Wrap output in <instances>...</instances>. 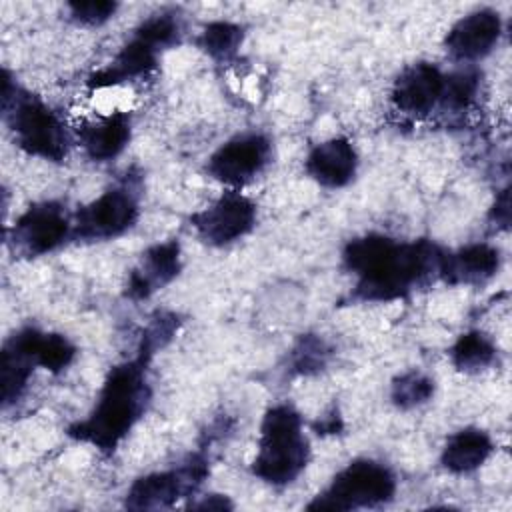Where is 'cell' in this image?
<instances>
[{"label": "cell", "instance_id": "1", "mask_svg": "<svg viewBox=\"0 0 512 512\" xmlns=\"http://www.w3.org/2000/svg\"><path fill=\"white\" fill-rule=\"evenodd\" d=\"M148 388L142 360L112 368L92 414L78 422L70 434L100 450H114L144 412Z\"/></svg>", "mask_w": 512, "mask_h": 512}, {"label": "cell", "instance_id": "2", "mask_svg": "<svg viewBox=\"0 0 512 512\" xmlns=\"http://www.w3.org/2000/svg\"><path fill=\"white\" fill-rule=\"evenodd\" d=\"M308 462V442L298 412L288 404L270 408L262 420L254 474L268 484L292 482Z\"/></svg>", "mask_w": 512, "mask_h": 512}, {"label": "cell", "instance_id": "3", "mask_svg": "<svg viewBox=\"0 0 512 512\" xmlns=\"http://www.w3.org/2000/svg\"><path fill=\"white\" fill-rule=\"evenodd\" d=\"M396 492L392 472L374 460L350 462L308 508L356 510L388 502Z\"/></svg>", "mask_w": 512, "mask_h": 512}, {"label": "cell", "instance_id": "4", "mask_svg": "<svg viewBox=\"0 0 512 512\" xmlns=\"http://www.w3.org/2000/svg\"><path fill=\"white\" fill-rule=\"evenodd\" d=\"M10 100L12 112L6 114L18 144L34 156L60 162L68 150V136L60 118L34 96L2 94L4 104Z\"/></svg>", "mask_w": 512, "mask_h": 512}, {"label": "cell", "instance_id": "5", "mask_svg": "<svg viewBox=\"0 0 512 512\" xmlns=\"http://www.w3.org/2000/svg\"><path fill=\"white\" fill-rule=\"evenodd\" d=\"M270 162V142L262 134H242L222 144L208 160V172L224 184H244Z\"/></svg>", "mask_w": 512, "mask_h": 512}, {"label": "cell", "instance_id": "6", "mask_svg": "<svg viewBox=\"0 0 512 512\" xmlns=\"http://www.w3.org/2000/svg\"><path fill=\"white\" fill-rule=\"evenodd\" d=\"M136 218V198L124 188H114L80 208L76 216V234L86 240L114 238L126 232Z\"/></svg>", "mask_w": 512, "mask_h": 512}, {"label": "cell", "instance_id": "7", "mask_svg": "<svg viewBox=\"0 0 512 512\" xmlns=\"http://www.w3.org/2000/svg\"><path fill=\"white\" fill-rule=\"evenodd\" d=\"M256 220L254 204L240 192H226L214 204L192 216L198 234L210 244H228L252 230Z\"/></svg>", "mask_w": 512, "mask_h": 512}, {"label": "cell", "instance_id": "8", "mask_svg": "<svg viewBox=\"0 0 512 512\" xmlns=\"http://www.w3.org/2000/svg\"><path fill=\"white\" fill-rule=\"evenodd\" d=\"M70 232V222L64 210L54 202H42L30 206L16 222L12 230L14 246L28 254L40 256L58 248Z\"/></svg>", "mask_w": 512, "mask_h": 512}, {"label": "cell", "instance_id": "9", "mask_svg": "<svg viewBox=\"0 0 512 512\" xmlns=\"http://www.w3.org/2000/svg\"><path fill=\"white\" fill-rule=\"evenodd\" d=\"M204 476L198 462H190L180 470L154 472L144 478H138L126 496L128 508H164L176 502L180 496H186Z\"/></svg>", "mask_w": 512, "mask_h": 512}, {"label": "cell", "instance_id": "10", "mask_svg": "<svg viewBox=\"0 0 512 512\" xmlns=\"http://www.w3.org/2000/svg\"><path fill=\"white\" fill-rule=\"evenodd\" d=\"M502 34V22L494 10H476L460 18L446 36V50L456 60H478L486 56Z\"/></svg>", "mask_w": 512, "mask_h": 512}, {"label": "cell", "instance_id": "11", "mask_svg": "<svg viewBox=\"0 0 512 512\" xmlns=\"http://www.w3.org/2000/svg\"><path fill=\"white\" fill-rule=\"evenodd\" d=\"M444 74L434 64H412L406 68L392 88L394 104L408 114H426L442 98Z\"/></svg>", "mask_w": 512, "mask_h": 512}, {"label": "cell", "instance_id": "12", "mask_svg": "<svg viewBox=\"0 0 512 512\" xmlns=\"http://www.w3.org/2000/svg\"><path fill=\"white\" fill-rule=\"evenodd\" d=\"M356 164V150L346 138L316 144L306 158L308 174L326 188L346 186L356 174Z\"/></svg>", "mask_w": 512, "mask_h": 512}, {"label": "cell", "instance_id": "13", "mask_svg": "<svg viewBox=\"0 0 512 512\" xmlns=\"http://www.w3.org/2000/svg\"><path fill=\"white\" fill-rule=\"evenodd\" d=\"M500 254L488 244H468L454 254H444L440 276L450 284H478L496 274Z\"/></svg>", "mask_w": 512, "mask_h": 512}, {"label": "cell", "instance_id": "14", "mask_svg": "<svg viewBox=\"0 0 512 512\" xmlns=\"http://www.w3.org/2000/svg\"><path fill=\"white\" fill-rule=\"evenodd\" d=\"M180 270V248L176 242H164L152 246L138 270L130 276L128 292L134 298H146L156 288L170 282Z\"/></svg>", "mask_w": 512, "mask_h": 512}, {"label": "cell", "instance_id": "15", "mask_svg": "<svg viewBox=\"0 0 512 512\" xmlns=\"http://www.w3.org/2000/svg\"><path fill=\"white\" fill-rule=\"evenodd\" d=\"M80 138L92 160H110L118 156L130 140V118L124 112H114L82 128Z\"/></svg>", "mask_w": 512, "mask_h": 512}, {"label": "cell", "instance_id": "16", "mask_svg": "<svg viewBox=\"0 0 512 512\" xmlns=\"http://www.w3.org/2000/svg\"><path fill=\"white\" fill-rule=\"evenodd\" d=\"M490 454V436L478 428H464L448 438L442 450V464L454 474H466L480 468Z\"/></svg>", "mask_w": 512, "mask_h": 512}, {"label": "cell", "instance_id": "17", "mask_svg": "<svg viewBox=\"0 0 512 512\" xmlns=\"http://www.w3.org/2000/svg\"><path fill=\"white\" fill-rule=\"evenodd\" d=\"M156 52L158 50H154L150 44H146L144 40L134 36V40H130L122 48V52L116 56V60L108 68H104L92 76V84L96 88H100V86L118 84L128 78L142 76L154 68Z\"/></svg>", "mask_w": 512, "mask_h": 512}, {"label": "cell", "instance_id": "18", "mask_svg": "<svg viewBox=\"0 0 512 512\" xmlns=\"http://www.w3.org/2000/svg\"><path fill=\"white\" fill-rule=\"evenodd\" d=\"M496 348L482 332H466L452 346V362L458 370L478 372L492 364Z\"/></svg>", "mask_w": 512, "mask_h": 512}, {"label": "cell", "instance_id": "19", "mask_svg": "<svg viewBox=\"0 0 512 512\" xmlns=\"http://www.w3.org/2000/svg\"><path fill=\"white\" fill-rule=\"evenodd\" d=\"M478 72L472 68H464L444 76V88L440 102L450 110H464L478 92Z\"/></svg>", "mask_w": 512, "mask_h": 512}, {"label": "cell", "instance_id": "20", "mask_svg": "<svg viewBox=\"0 0 512 512\" xmlns=\"http://www.w3.org/2000/svg\"><path fill=\"white\" fill-rule=\"evenodd\" d=\"M242 42V28L230 22H212L204 28L200 44L202 48L218 60L230 58Z\"/></svg>", "mask_w": 512, "mask_h": 512}, {"label": "cell", "instance_id": "21", "mask_svg": "<svg viewBox=\"0 0 512 512\" xmlns=\"http://www.w3.org/2000/svg\"><path fill=\"white\" fill-rule=\"evenodd\" d=\"M74 346L68 342V338L60 334H42L36 344V364L50 370L60 372L64 370L72 358H74Z\"/></svg>", "mask_w": 512, "mask_h": 512}, {"label": "cell", "instance_id": "22", "mask_svg": "<svg viewBox=\"0 0 512 512\" xmlns=\"http://www.w3.org/2000/svg\"><path fill=\"white\" fill-rule=\"evenodd\" d=\"M432 392H434V382L420 372H408L392 384V400L400 408L420 406L426 400H430Z\"/></svg>", "mask_w": 512, "mask_h": 512}, {"label": "cell", "instance_id": "23", "mask_svg": "<svg viewBox=\"0 0 512 512\" xmlns=\"http://www.w3.org/2000/svg\"><path fill=\"white\" fill-rule=\"evenodd\" d=\"M178 34H180L178 20L174 18V14H166V12L150 16L136 30V36L146 44H150L154 50L174 44L178 40Z\"/></svg>", "mask_w": 512, "mask_h": 512}, {"label": "cell", "instance_id": "24", "mask_svg": "<svg viewBox=\"0 0 512 512\" xmlns=\"http://www.w3.org/2000/svg\"><path fill=\"white\" fill-rule=\"evenodd\" d=\"M70 14L74 20L82 24H102L116 12L114 2H104V0H90V2H72L68 4Z\"/></svg>", "mask_w": 512, "mask_h": 512}, {"label": "cell", "instance_id": "25", "mask_svg": "<svg viewBox=\"0 0 512 512\" xmlns=\"http://www.w3.org/2000/svg\"><path fill=\"white\" fill-rule=\"evenodd\" d=\"M324 346L318 340H304L302 346L296 352V366L302 372H308L310 368H318L324 364Z\"/></svg>", "mask_w": 512, "mask_h": 512}]
</instances>
